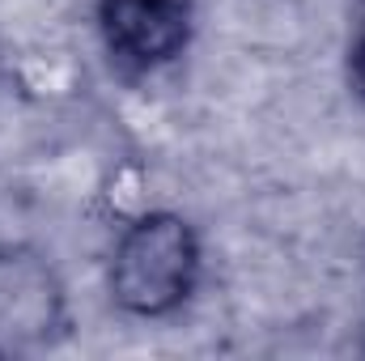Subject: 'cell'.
I'll use <instances>...</instances> for the list:
<instances>
[{"mask_svg":"<svg viewBox=\"0 0 365 361\" xmlns=\"http://www.w3.org/2000/svg\"><path fill=\"white\" fill-rule=\"evenodd\" d=\"M106 51L132 68L153 73L170 64L191 39V0H98Z\"/></svg>","mask_w":365,"mask_h":361,"instance_id":"obj_3","label":"cell"},{"mask_svg":"<svg viewBox=\"0 0 365 361\" xmlns=\"http://www.w3.org/2000/svg\"><path fill=\"white\" fill-rule=\"evenodd\" d=\"M200 238L179 213H145L115 238L110 251V298L136 319L175 315L200 280Z\"/></svg>","mask_w":365,"mask_h":361,"instance_id":"obj_1","label":"cell"},{"mask_svg":"<svg viewBox=\"0 0 365 361\" xmlns=\"http://www.w3.org/2000/svg\"><path fill=\"white\" fill-rule=\"evenodd\" d=\"M68 327L56 268L30 247H0V357L47 349Z\"/></svg>","mask_w":365,"mask_h":361,"instance_id":"obj_2","label":"cell"},{"mask_svg":"<svg viewBox=\"0 0 365 361\" xmlns=\"http://www.w3.org/2000/svg\"><path fill=\"white\" fill-rule=\"evenodd\" d=\"M349 73H353V86H357V93L365 98V21H361V30H357V39H353V56H349Z\"/></svg>","mask_w":365,"mask_h":361,"instance_id":"obj_4","label":"cell"}]
</instances>
